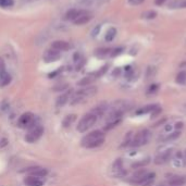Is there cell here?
<instances>
[{
	"instance_id": "cell-15",
	"label": "cell",
	"mask_w": 186,
	"mask_h": 186,
	"mask_svg": "<svg viewBox=\"0 0 186 186\" xmlns=\"http://www.w3.org/2000/svg\"><path fill=\"white\" fill-rule=\"evenodd\" d=\"M92 18H93L92 14H89V13L86 12V13H84L81 16H78V18L74 21V24H75V25H83V24H86L92 20Z\"/></svg>"
},
{
	"instance_id": "cell-26",
	"label": "cell",
	"mask_w": 186,
	"mask_h": 186,
	"mask_svg": "<svg viewBox=\"0 0 186 186\" xmlns=\"http://www.w3.org/2000/svg\"><path fill=\"white\" fill-rule=\"evenodd\" d=\"M155 176H156V174L154 173L151 176H149L147 180H146V181L143 182V183L140 184V186H152V185H154V183H155Z\"/></svg>"
},
{
	"instance_id": "cell-8",
	"label": "cell",
	"mask_w": 186,
	"mask_h": 186,
	"mask_svg": "<svg viewBox=\"0 0 186 186\" xmlns=\"http://www.w3.org/2000/svg\"><path fill=\"white\" fill-rule=\"evenodd\" d=\"M28 175L31 176H35V177H45L47 174H48V171L47 169L41 168V167H32V168H28L26 170Z\"/></svg>"
},
{
	"instance_id": "cell-3",
	"label": "cell",
	"mask_w": 186,
	"mask_h": 186,
	"mask_svg": "<svg viewBox=\"0 0 186 186\" xmlns=\"http://www.w3.org/2000/svg\"><path fill=\"white\" fill-rule=\"evenodd\" d=\"M97 120H98V117H97L96 114H94L93 112L87 113V114L84 115V117L82 118V120L78 122L76 129H77V131L81 132V133H84V132H86L87 130H89L90 127L94 126L95 123L97 122Z\"/></svg>"
},
{
	"instance_id": "cell-25",
	"label": "cell",
	"mask_w": 186,
	"mask_h": 186,
	"mask_svg": "<svg viewBox=\"0 0 186 186\" xmlns=\"http://www.w3.org/2000/svg\"><path fill=\"white\" fill-rule=\"evenodd\" d=\"M185 82H186V72L184 71L180 72L176 76V83H179V84H185Z\"/></svg>"
},
{
	"instance_id": "cell-6",
	"label": "cell",
	"mask_w": 186,
	"mask_h": 186,
	"mask_svg": "<svg viewBox=\"0 0 186 186\" xmlns=\"http://www.w3.org/2000/svg\"><path fill=\"white\" fill-rule=\"evenodd\" d=\"M152 174H154V173H148L145 169H140V170L136 171V172L132 175L130 181H131V183H133V184H139L140 185L143 182H145L148 177L151 176Z\"/></svg>"
},
{
	"instance_id": "cell-13",
	"label": "cell",
	"mask_w": 186,
	"mask_h": 186,
	"mask_svg": "<svg viewBox=\"0 0 186 186\" xmlns=\"http://www.w3.org/2000/svg\"><path fill=\"white\" fill-rule=\"evenodd\" d=\"M71 94H72V92H71V90H69V92L64 93V94H62L61 96L58 97L57 102H56L57 107H63V106L65 105V103L69 102V101H70V98H71Z\"/></svg>"
},
{
	"instance_id": "cell-12",
	"label": "cell",
	"mask_w": 186,
	"mask_h": 186,
	"mask_svg": "<svg viewBox=\"0 0 186 186\" xmlns=\"http://www.w3.org/2000/svg\"><path fill=\"white\" fill-rule=\"evenodd\" d=\"M51 48L58 51H67L70 49V45L64 40H56L51 44Z\"/></svg>"
},
{
	"instance_id": "cell-31",
	"label": "cell",
	"mask_w": 186,
	"mask_h": 186,
	"mask_svg": "<svg viewBox=\"0 0 186 186\" xmlns=\"http://www.w3.org/2000/svg\"><path fill=\"white\" fill-rule=\"evenodd\" d=\"M122 50H123V48H115V49H112L110 52L111 57H115V56L120 55V53L122 52Z\"/></svg>"
},
{
	"instance_id": "cell-24",
	"label": "cell",
	"mask_w": 186,
	"mask_h": 186,
	"mask_svg": "<svg viewBox=\"0 0 186 186\" xmlns=\"http://www.w3.org/2000/svg\"><path fill=\"white\" fill-rule=\"evenodd\" d=\"M111 50H112V49H110V48H100V49H97L95 55H96L97 57L103 58V57H106V56L110 55Z\"/></svg>"
},
{
	"instance_id": "cell-32",
	"label": "cell",
	"mask_w": 186,
	"mask_h": 186,
	"mask_svg": "<svg viewBox=\"0 0 186 186\" xmlns=\"http://www.w3.org/2000/svg\"><path fill=\"white\" fill-rule=\"evenodd\" d=\"M6 71V67H5V62H3L2 59H0V72Z\"/></svg>"
},
{
	"instance_id": "cell-27",
	"label": "cell",
	"mask_w": 186,
	"mask_h": 186,
	"mask_svg": "<svg viewBox=\"0 0 186 186\" xmlns=\"http://www.w3.org/2000/svg\"><path fill=\"white\" fill-rule=\"evenodd\" d=\"M180 135H181V132H174V133H171V134H169L167 137L164 138V140L165 142H169V140H173V139H176L177 137H180Z\"/></svg>"
},
{
	"instance_id": "cell-30",
	"label": "cell",
	"mask_w": 186,
	"mask_h": 186,
	"mask_svg": "<svg viewBox=\"0 0 186 186\" xmlns=\"http://www.w3.org/2000/svg\"><path fill=\"white\" fill-rule=\"evenodd\" d=\"M142 15H143V18H145V19H155L157 16V12L147 11V12H144Z\"/></svg>"
},
{
	"instance_id": "cell-33",
	"label": "cell",
	"mask_w": 186,
	"mask_h": 186,
	"mask_svg": "<svg viewBox=\"0 0 186 186\" xmlns=\"http://www.w3.org/2000/svg\"><path fill=\"white\" fill-rule=\"evenodd\" d=\"M158 89V85H151L150 86V88H149V90H148V93H155L156 90Z\"/></svg>"
},
{
	"instance_id": "cell-17",
	"label": "cell",
	"mask_w": 186,
	"mask_h": 186,
	"mask_svg": "<svg viewBox=\"0 0 186 186\" xmlns=\"http://www.w3.org/2000/svg\"><path fill=\"white\" fill-rule=\"evenodd\" d=\"M11 75L9 73H7V71L0 72V85L1 86H7L11 82Z\"/></svg>"
},
{
	"instance_id": "cell-21",
	"label": "cell",
	"mask_w": 186,
	"mask_h": 186,
	"mask_svg": "<svg viewBox=\"0 0 186 186\" xmlns=\"http://www.w3.org/2000/svg\"><path fill=\"white\" fill-rule=\"evenodd\" d=\"M75 120H76V115L75 114L67 115V117L64 118V120H63V122H62V124H63V126H64V127H69L74 123V121H75Z\"/></svg>"
},
{
	"instance_id": "cell-37",
	"label": "cell",
	"mask_w": 186,
	"mask_h": 186,
	"mask_svg": "<svg viewBox=\"0 0 186 186\" xmlns=\"http://www.w3.org/2000/svg\"><path fill=\"white\" fill-rule=\"evenodd\" d=\"M184 156H185V159H186V149H185V151H184Z\"/></svg>"
},
{
	"instance_id": "cell-35",
	"label": "cell",
	"mask_w": 186,
	"mask_h": 186,
	"mask_svg": "<svg viewBox=\"0 0 186 186\" xmlns=\"http://www.w3.org/2000/svg\"><path fill=\"white\" fill-rule=\"evenodd\" d=\"M183 127V122H177L176 124H175V129L179 130V129H182Z\"/></svg>"
},
{
	"instance_id": "cell-9",
	"label": "cell",
	"mask_w": 186,
	"mask_h": 186,
	"mask_svg": "<svg viewBox=\"0 0 186 186\" xmlns=\"http://www.w3.org/2000/svg\"><path fill=\"white\" fill-rule=\"evenodd\" d=\"M172 155H173V150L172 149H169L167 151L162 152L161 155L157 156L155 158V163L156 164H163V163H167L171 158H172Z\"/></svg>"
},
{
	"instance_id": "cell-7",
	"label": "cell",
	"mask_w": 186,
	"mask_h": 186,
	"mask_svg": "<svg viewBox=\"0 0 186 186\" xmlns=\"http://www.w3.org/2000/svg\"><path fill=\"white\" fill-rule=\"evenodd\" d=\"M33 123H34V114L31 112L23 113L18 121V125L20 127H22V129H26V127L32 126Z\"/></svg>"
},
{
	"instance_id": "cell-36",
	"label": "cell",
	"mask_w": 186,
	"mask_h": 186,
	"mask_svg": "<svg viewBox=\"0 0 186 186\" xmlns=\"http://www.w3.org/2000/svg\"><path fill=\"white\" fill-rule=\"evenodd\" d=\"M165 120H167V119H165V118H164V119H163V120H160V121H158L156 124H155V126H158V125H160V124H163V123H164V122H165Z\"/></svg>"
},
{
	"instance_id": "cell-28",
	"label": "cell",
	"mask_w": 186,
	"mask_h": 186,
	"mask_svg": "<svg viewBox=\"0 0 186 186\" xmlns=\"http://www.w3.org/2000/svg\"><path fill=\"white\" fill-rule=\"evenodd\" d=\"M13 0H0V7L2 8H9L13 6Z\"/></svg>"
},
{
	"instance_id": "cell-20",
	"label": "cell",
	"mask_w": 186,
	"mask_h": 186,
	"mask_svg": "<svg viewBox=\"0 0 186 186\" xmlns=\"http://www.w3.org/2000/svg\"><path fill=\"white\" fill-rule=\"evenodd\" d=\"M95 80H96V77L94 76V74H92V75L86 76V77L82 78V80L78 82V85L80 86H88L89 84H92Z\"/></svg>"
},
{
	"instance_id": "cell-29",
	"label": "cell",
	"mask_w": 186,
	"mask_h": 186,
	"mask_svg": "<svg viewBox=\"0 0 186 186\" xmlns=\"http://www.w3.org/2000/svg\"><path fill=\"white\" fill-rule=\"evenodd\" d=\"M170 7H177V8H186V0H181V1H175L170 5Z\"/></svg>"
},
{
	"instance_id": "cell-22",
	"label": "cell",
	"mask_w": 186,
	"mask_h": 186,
	"mask_svg": "<svg viewBox=\"0 0 186 186\" xmlns=\"http://www.w3.org/2000/svg\"><path fill=\"white\" fill-rule=\"evenodd\" d=\"M149 162H150L149 158L143 159V160H139V161H137V162L133 163V164H132V168L133 169H142V168H144L145 165H147Z\"/></svg>"
},
{
	"instance_id": "cell-10",
	"label": "cell",
	"mask_w": 186,
	"mask_h": 186,
	"mask_svg": "<svg viewBox=\"0 0 186 186\" xmlns=\"http://www.w3.org/2000/svg\"><path fill=\"white\" fill-rule=\"evenodd\" d=\"M60 58V51L55 50V49H49L45 52L44 55V60L46 62H55L57 60H59Z\"/></svg>"
},
{
	"instance_id": "cell-18",
	"label": "cell",
	"mask_w": 186,
	"mask_h": 186,
	"mask_svg": "<svg viewBox=\"0 0 186 186\" xmlns=\"http://www.w3.org/2000/svg\"><path fill=\"white\" fill-rule=\"evenodd\" d=\"M107 109H108V106H107L106 103H100V105H98V106L93 109L92 112L94 113V114H96L97 117H100V115H102L103 113L106 112Z\"/></svg>"
},
{
	"instance_id": "cell-1",
	"label": "cell",
	"mask_w": 186,
	"mask_h": 186,
	"mask_svg": "<svg viewBox=\"0 0 186 186\" xmlns=\"http://www.w3.org/2000/svg\"><path fill=\"white\" fill-rule=\"evenodd\" d=\"M105 143V134L101 131H93L82 139V145L86 148L99 147Z\"/></svg>"
},
{
	"instance_id": "cell-2",
	"label": "cell",
	"mask_w": 186,
	"mask_h": 186,
	"mask_svg": "<svg viewBox=\"0 0 186 186\" xmlns=\"http://www.w3.org/2000/svg\"><path fill=\"white\" fill-rule=\"evenodd\" d=\"M96 93H97L96 87H94V86H86L85 88H82V89L77 90V92L72 95L71 98H70V103L73 105V106L74 105H77V103H81L85 99L94 96Z\"/></svg>"
},
{
	"instance_id": "cell-4",
	"label": "cell",
	"mask_w": 186,
	"mask_h": 186,
	"mask_svg": "<svg viewBox=\"0 0 186 186\" xmlns=\"http://www.w3.org/2000/svg\"><path fill=\"white\" fill-rule=\"evenodd\" d=\"M149 137H150V132L148 130H142L131 140V146H133V147L143 146V145L147 144V142L149 140Z\"/></svg>"
},
{
	"instance_id": "cell-5",
	"label": "cell",
	"mask_w": 186,
	"mask_h": 186,
	"mask_svg": "<svg viewBox=\"0 0 186 186\" xmlns=\"http://www.w3.org/2000/svg\"><path fill=\"white\" fill-rule=\"evenodd\" d=\"M43 133H44V129H43V126H41V125H39V124L33 125V126L28 130L27 134H26V136H25L26 142H28V143L37 142V140L41 137Z\"/></svg>"
},
{
	"instance_id": "cell-11",
	"label": "cell",
	"mask_w": 186,
	"mask_h": 186,
	"mask_svg": "<svg viewBox=\"0 0 186 186\" xmlns=\"http://www.w3.org/2000/svg\"><path fill=\"white\" fill-rule=\"evenodd\" d=\"M24 184L26 186H43L44 185V181L40 177H35V176H26L24 179Z\"/></svg>"
},
{
	"instance_id": "cell-19",
	"label": "cell",
	"mask_w": 186,
	"mask_h": 186,
	"mask_svg": "<svg viewBox=\"0 0 186 186\" xmlns=\"http://www.w3.org/2000/svg\"><path fill=\"white\" fill-rule=\"evenodd\" d=\"M158 107H159L158 105H148V106H145L143 108H140L139 110H137V114H146V113L152 112Z\"/></svg>"
},
{
	"instance_id": "cell-16",
	"label": "cell",
	"mask_w": 186,
	"mask_h": 186,
	"mask_svg": "<svg viewBox=\"0 0 186 186\" xmlns=\"http://www.w3.org/2000/svg\"><path fill=\"white\" fill-rule=\"evenodd\" d=\"M186 183V177L181 176V175H177V176H173L172 179L169 180V185L173 186H182Z\"/></svg>"
},
{
	"instance_id": "cell-23",
	"label": "cell",
	"mask_w": 186,
	"mask_h": 186,
	"mask_svg": "<svg viewBox=\"0 0 186 186\" xmlns=\"http://www.w3.org/2000/svg\"><path fill=\"white\" fill-rule=\"evenodd\" d=\"M115 36H117V30H115L114 27H111L108 30V32H107L106 36H105V39H106V41H112L113 39L115 38Z\"/></svg>"
},
{
	"instance_id": "cell-14",
	"label": "cell",
	"mask_w": 186,
	"mask_h": 186,
	"mask_svg": "<svg viewBox=\"0 0 186 186\" xmlns=\"http://www.w3.org/2000/svg\"><path fill=\"white\" fill-rule=\"evenodd\" d=\"M86 13V11H83V10H76V9H72L70 11L67 12L65 14V20H70V21H75L78 16H81L82 14Z\"/></svg>"
},
{
	"instance_id": "cell-34",
	"label": "cell",
	"mask_w": 186,
	"mask_h": 186,
	"mask_svg": "<svg viewBox=\"0 0 186 186\" xmlns=\"http://www.w3.org/2000/svg\"><path fill=\"white\" fill-rule=\"evenodd\" d=\"M165 1H167V0H155V3H156L157 6H161L163 5Z\"/></svg>"
}]
</instances>
